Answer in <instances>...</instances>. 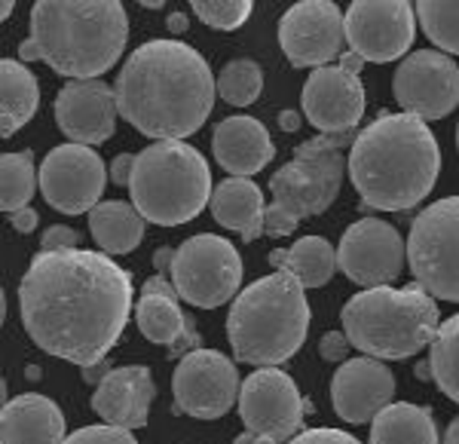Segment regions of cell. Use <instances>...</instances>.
Listing matches in <instances>:
<instances>
[{"label":"cell","mask_w":459,"mask_h":444,"mask_svg":"<svg viewBox=\"0 0 459 444\" xmlns=\"http://www.w3.org/2000/svg\"><path fill=\"white\" fill-rule=\"evenodd\" d=\"M28 337L56 359L105 361L132 313V279L105 251H37L19 283Z\"/></svg>","instance_id":"1"},{"label":"cell","mask_w":459,"mask_h":444,"mask_svg":"<svg viewBox=\"0 0 459 444\" xmlns=\"http://www.w3.org/2000/svg\"><path fill=\"white\" fill-rule=\"evenodd\" d=\"M117 108L129 126L157 142H181L209 120L218 80L181 40H147L117 77Z\"/></svg>","instance_id":"2"},{"label":"cell","mask_w":459,"mask_h":444,"mask_svg":"<svg viewBox=\"0 0 459 444\" xmlns=\"http://www.w3.org/2000/svg\"><path fill=\"white\" fill-rule=\"evenodd\" d=\"M441 147L432 129L411 114H383L355 135L346 160L355 194L368 209L407 212L432 194Z\"/></svg>","instance_id":"3"},{"label":"cell","mask_w":459,"mask_h":444,"mask_svg":"<svg viewBox=\"0 0 459 444\" xmlns=\"http://www.w3.org/2000/svg\"><path fill=\"white\" fill-rule=\"evenodd\" d=\"M129 40V16L117 0H40L19 62H47L71 80H99Z\"/></svg>","instance_id":"4"},{"label":"cell","mask_w":459,"mask_h":444,"mask_svg":"<svg viewBox=\"0 0 459 444\" xmlns=\"http://www.w3.org/2000/svg\"><path fill=\"white\" fill-rule=\"evenodd\" d=\"M291 273H270L233 298L227 337L246 365L276 368L303 346L309 331V303Z\"/></svg>","instance_id":"5"},{"label":"cell","mask_w":459,"mask_h":444,"mask_svg":"<svg viewBox=\"0 0 459 444\" xmlns=\"http://www.w3.org/2000/svg\"><path fill=\"white\" fill-rule=\"evenodd\" d=\"M340 322L355 350L380 361H402L432 346L441 313L432 294L411 283L404 288H365L346 300Z\"/></svg>","instance_id":"6"},{"label":"cell","mask_w":459,"mask_h":444,"mask_svg":"<svg viewBox=\"0 0 459 444\" xmlns=\"http://www.w3.org/2000/svg\"><path fill=\"white\" fill-rule=\"evenodd\" d=\"M129 194L132 205L151 224H187L212 203L214 190L209 162L194 144L153 142L142 153H135Z\"/></svg>","instance_id":"7"},{"label":"cell","mask_w":459,"mask_h":444,"mask_svg":"<svg viewBox=\"0 0 459 444\" xmlns=\"http://www.w3.org/2000/svg\"><path fill=\"white\" fill-rule=\"evenodd\" d=\"M355 135H316L294 147V157L270 178L273 203L264 212V233L273 239L298 231L303 218L331 209L346 175L343 147Z\"/></svg>","instance_id":"8"},{"label":"cell","mask_w":459,"mask_h":444,"mask_svg":"<svg viewBox=\"0 0 459 444\" xmlns=\"http://www.w3.org/2000/svg\"><path fill=\"white\" fill-rule=\"evenodd\" d=\"M407 261L432 298L459 303V196L438 199L417 214L407 236Z\"/></svg>","instance_id":"9"},{"label":"cell","mask_w":459,"mask_h":444,"mask_svg":"<svg viewBox=\"0 0 459 444\" xmlns=\"http://www.w3.org/2000/svg\"><path fill=\"white\" fill-rule=\"evenodd\" d=\"M172 283L178 298L199 309H214L236 298L242 283L239 248L224 236L199 233L175 248Z\"/></svg>","instance_id":"10"},{"label":"cell","mask_w":459,"mask_h":444,"mask_svg":"<svg viewBox=\"0 0 459 444\" xmlns=\"http://www.w3.org/2000/svg\"><path fill=\"white\" fill-rule=\"evenodd\" d=\"M417 25V10L404 0H355L343 13L350 53L374 65L395 62L411 53Z\"/></svg>","instance_id":"11"},{"label":"cell","mask_w":459,"mask_h":444,"mask_svg":"<svg viewBox=\"0 0 459 444\" xmlns=\"http://www.w3.org/2000/svg\"><path fill=\"white\" fill-rule=\"evenodd\" d=\"M309 411L313 405L300 396L294 377H288L279 368L251 371L239 389V417L246 429L279 444L300 435L303 417Z\"/></svg>","instance_id":"12"},{"label":"cell","mask_w":459,"mask_h":444,"mask_svg":"<svg viewBox=\"0 0 459 444\" xmlns=\"http://www.w3.org/2000/svg\"><path fill=\"white\" fill-rule=\"evenodd\" d=\"M110 172L99 151L86 144H58L40 162V194L62 214H83L101 203Z\"/></svg>","instance_id":"13"},{"label":"cell","mask_w":459,"mask_h":444,"mask_svg":"<svg viewBox=\"0 0 459 444\" xmlns=\"http://www.w3.org/2000/svg\"><path fill=\"white\" fill-rule=\"evenodd\" d=\"M239 371L218 350H194L181 355L172 377L175 405L196 420H218L239 398Z\"/></svg>","instance_id":"14"},{"label":"cell","mask_w":459,"mask_h":444,"mask_svg":"<svg viewBox=\"0 0 459 444\" xmlns=\"http://www.w3.org/2000/svg\"><path fill=\"white\" fill-rule=\"evenodd\" d=\"M402 114L420 120H441L459 105V65L435 49H417L402 58L392 80Z\"/></svg>","instance_id":"15"},{"label":"cell","mask_w":459,"mask_h":444,"mask_svg":"<svg viewBox=\"0 0 459 444\" xmlns=\"http://www.w3.org/2000/svg\"><path fill=\"white\" fill-rule=\"evenodd\" d=\"M407 242L392 224L380 218H361L343 233L337 248V264L346 279L365 288L392 285L404 270Z\"/></svg>","instance_id":"16"},{"label":"cell","mask_w":459,"mask_h":444,"mask_svg":"<svg viewBox=\"0 0 459 444\" xmlns=\"http://www.w3.org/2000/svg\"><path fill=\"white\" fill-rule=\"evenodd\" d=\"M279 43L294 68H328L343 56V13L328 0H303L279 19Z\"/></svg>","instance_id":"17"},{"label":"cell","mask_w":459,"mask_h":444,"mask_svg":"<svg viewBox=\"0 0 459 444\" xmlns=\"http://www.w3.org/2000/svg\"><path fill=\"white\" fill-rule=\"evenodd\" d=\"M303 117L322 135H352L365 114V86L361 77L343 65L318 68L303 83Z\"/></svg>","instance_id":"18"},{"label":"cell","mask_w":459,"mask_h":444,"mask_svg":"<svg viewBox=\"0 0 459 444\" xmlns=\"http://www.w3.org/2000/svg\"><path fill=\"white\" fill-rule=\"evenodd\" d=\"M117 92L105 80H68L56 95V123L74 144H105L117 129Z\"/></svg>","instance_id":"19"},{"label":"cell","mask_w":459,"mask_h":444,"mask_svg":"<svg viewBox=\"0 0 459 444\" xmlns=\"http://www.w3.org/2000/svg\"><path fill=\"white\" fill-rule=\"evenodd\" d=\"M392 396L395 377L371 355L346 359L331 377V405L346 423H371L377 414L392 405Z\"/></svg>","instance_id":"20"},{"label":"cell","mask_w":459,"mask_h":444,"mask_svg":"<svg viewBox=\"0 0 459 444\" xmlns=\"http://www.w3.org/2000/svg\"><path fill=\"white\" fill-rule=\"evenodd\" d=\"M153 396H157V387H153L151 368H110L108 377L92 392V411L110 426L142 429L147 423V414H151Z\"/></svg>","instance_id":"21"},{"label":"cell","mask_w":459,"mask_h":444,"mask_svg":"<svg viewBox=\"0 0 459 444\" xmlns=\"http://www.w3.org/2000/svg\"><path fill=\"white\" fill-rule=\"evenodd\" d=\"M212 151L218 166L230 172V178H248L257 175L261 169L276 157V147L261 120L248 114L227 117L214 126Z\"/></svg>","instance_id":"22"},{"label":"cell","mask_w":459,"mask_h":444,"mask_svg":"<svg viewBox=\"0 0 459 444\" xmlns=\"http://www.w3.org/2000/svg\"><path fill=\"white\" fill-rule=\"evenodd\" d=\"M178 300V294H142V300L135 303V322L151 344L169 346V355H187L203 350V337Z\"/></svg>","instance_id":"23"},{"label":"cell","mask_w":459,"mask_h":444,"mask_svg":"<svg viewBox=\"0 0 459 444\" xmlns=\"http://www.w3.org/2000/svg\"><path fill=\"white\" fill-rule=\"evenodd\" d=\"M4 444H62L65 414L47 396H16L4 402Z\"/></svg>","instance_id":"24"},{"label":"cell","mask_w":459,"mask_h":444,"mask_svg":"<svg viewBox=\"0 0 459 444\" xmlns=\"http://www.w3.org/2000/svg\"><path fill=\"white\" fill-rule=\"evenodd\" d=\"M209 209L221 227L239 233L246 242H255L264 233V190L251 178H224L214 187Z\"/></svg>","instance_id":"25"},{"label":"cell","mask_w":459,"mask_h":444,"mask_svg":"<svg viewBox=\"0 0 459 444\" xmlns=\"http://www.w3.org/2000/svg\"><path fill=\"white\" fill-rule=\"evenodd\" d=\"M89 233L105 255H129L144 239V218L132 203L105 199L89 212Z\"/></svg>","instance_id":"26"},{"label":"cell","mask_w":459,"mask_h":444,"mask_svg":"<svg viewBox=\"0 0 459 444\" xmlns=\"http://www.w3.org/2000/svg\"><path fill=\"white\" fill-rule=\"evenodd\" d=\"M270 264L279 273H291L303 288H322L337 270V248L325 236H303L291 248L270 251Z\"/></svg>","instance_id":"27"},{"label":"cell","mask_w":459,"mask_h":444,"mask_svg":"<svg viewBox=\"0 0 459 444\" xmlns=\"http://www.w3.org/2000/svg\"><path fill=\"white\" fill-rule=\"evenodd\" d=\"M0 126L4 138L16 135L40 108V86L37 77L25 68L19 58H4L0 62Z\"/></svg>","instance_id":"28"},{"label":"cell","mask_w":459,"mask_h":444,"mask_svg":"<svg viewBox=\"0 0 459 444\" xmlns=\"http://www.w3.org/2000/svg\"><path fill=\"white\" fill-rule=\"evenodd\" d=\"M371 444H441L432 411L423 405L392 402L371 420Z\"/></svg>","instance_id":"29"},{"label":"cell","mask_w":459,"mask_h":444,"mask_svg":"<svg viewBox=\"0 0 459 444\" xmlns=\"http://www.w3.org/2000/svg\"><path fill=\"white\" fill-rule=\"evenodd\" d=\"M37 184H40V169H34V153H4L0 160V205L4 212L28 209V199L34 196Z\"/></svg>","instance_id":"30"},{"label":"cell","mask_w":459,"mask_h":444,"mask_svg":"<svg viewBox=\"0 0 459 444\" xmlns=\"http://www.w3.org/2000/svg\"><path fill=\"white\" fill-rule=\"evenodd\" d=\"M429 368L438 389L459 405V313L441 322L438 335L429 346Z\"/></svg>","instance_id":"31"},{"label":"cell","mask_w":459,"mask_h":444,"mask_svg":"<svg viewBox=\"0 0 459 444\" xmlns=\"http://www.w3.org/2000/svg\"><path fill=\"white\" fill-rule=\"evenodd\" d=\"M264 92V71L255 58H233L218 74V95L233 108H248Z\"/></svg>","instance_id":"32"},{"label":"cell","mask_w":459,"mask_h":444,"mask_svg":"<svg viewBox=\"0 0 459 444\" xmlns=\"http://www.w3.org/2000/svg\"><path fill=\"white\" fill-rule=\"evenodd\" d=\"M413 10H417V22L429 40L444 56H459V4H450V0H420Z\"/></svg>","instance_id":"33"},{"label":"cell","mask_w":459,"mask_h":444,"mask_svg":"<svg viewBox=\"0 0 459 444\" xmlns=\"http://www.w3.org/2000/svg\"><path fill=\"white\" fill-rule=\"evenodd\" d=\"M194 16L218 31H233L251 16V0H196Z\"/></svg>","instance_id":"34"},{"label":"cell","mask_w":459,"mask_h":444,"mask_svg":"<svg viewBox=\"0 0 459 444\" xmlns=\"http://www.w3.org/2000/svg\"><path fill=\"white\" fill-rule=\"evenodd\" d=\"M62 444H138V441H135V435H132V429L101 423V426L77 429V432H71Z\"/></svg>","instance_id":"35"},{"label":"cell","mask_w":459,"mask_h":444,"mask_svg":"<svg viewBox=\"0 0 459 444\" xmlns=\"http://www.w3.org/2000/svg\"><path fill=\"white\" fill-rule=\"evenodd\" d=\"M288 444H361L359 439H352L350 432H343V429H307V432L294 435Z\"/></svg>","instance_id":"36"},{"label":"cell","mask_w":459,"mask_h":444,"mask_svg":"<svg viewBox=\"0 0 459 444\" xmlns=\"http://www.w3.org/2000/svg\"><path fill=\"white\" fill-rule=\"evenodd\" d=\"M352 344L350 337H346V331H328V335H322L318 340V355H322L325 361H346V355H350Z\"/></svg>","instance_id":"37"},{"label":"cell","mask_w":459,"mask_h":444,"mask_svg":"<svg viewBox=\"0 0 459 444\" xmlns=\"http://www.w3.org/2000/svg\"><path fill=\"white\" fill-rule=\"evenodd\" d=\"M80 246V233L74 227H65V224H56L43 233L40 239V251H68V248H77Z\"/></svg>","instance_id":"38"},{"label":"cell","mask_w":459,"mask_h":444,"mask_svg":"<svg viewBox=\"0 0 459 444\" xmlns=\"http://www.w3.org/2000/svg\"><path fill=\"white\" fill-rule=\"evenodd\" d=\"M132 172H135V153H120V157H114V162H110V181L117 187H123V184L129 187Z\"/></svg>","instance_id":"39"},{"label":"cell","mask_w":459,"mask_h":444,"mask_svg":"<svg viewBox=\"0 0 459 444\" xmlns=\"http://www.w3.org/2000/svg\"><path fill=\"white\" fill-rule=\"evenodd\" d=\"M10 224H13V231L16 233H31L34 227H37V212L28 205V209H19V212H13L10 214Z\"/></svg>","instance_id":"40"},{"label":"cell","mask_w":459,"mask_h":444,"mask_svg":"<svg viewBox=\"0 0 459 444\" xmlns=\"http://www.w3.org/2000/svg\"><path fill=\"white\" fill-rule=\"evenodd\" d=\"M172 264H175V248H157V255H153V270H157V276H172Z\"/></svg>","instance_id":"41"},{"label":"cell","mask_w":459,"mask_h":444,"mask_svg":"<svg viewBox=\"0 0 459 444\" xmlns=\"http://www.w3.org/2000/svg\"><path fill=\"white\" fill-rule=\"evenodd\" d=\"M108 371H110L108 361H95V365L83 368V380H86V383H101V380L108 377Z\"/></svg>","instance_id":"42"},{"label":"cell","mask_w":459,"mask_h":444,"mask_svg":"<svg viewBox=\"0 0 459 444\" xmlns=\"http://www.w3.org/2000/svg\"><path fill=\"white\" fill-rule=\"evenodd\" d=\"M279 129H282V132H298L300 129V114H298V110H282V114H279Z\"/></svg>","instance_id":"43"},{"label":"cell","mask_w":459,"mask_h":444,"mask_svg":"<svg viewBox=\"0 0 459 444\" xmlns=\"http://www.w3.org/2000/svg\"><path fill=\"white\" fill-rule=\"evenodd\" d=\"M337 65H343V68H346V71L359 74V71H361V65H365V62H361V58H359V56H355V53H343V56H340V58H337Z\"/></svg>","instance_id":"44"},{"label":"cell","mask_w":459,"mask_h":444,"mask_svg":"<svg viewBox=\"0 0 459 444\" xmlns=\"http://www.w3.org/2000/svg\"><path fill=\"white\" fill-rule=\"evenodd\" d=\"M233 444H279V441L266 439V435H257V432H246V435H239Z\"/></svg>","instance_id":"45"},{"label":"cell","mask_w":459,"mask_h":444,"mask_svg":"<svg viewBox=\"0 0 459 444\" xmlns=\"http://www.w3.org/2000/svg\"><path fill=\"white\" fill-rule=\"evenodd\" d=\"M169 28H172L175 34L187 31V16H184V13H172V16H169Z\"/></svg>","instance_id":"46"},{"label":"cell","mask_w":459,"mask_h":444,"mask_svg":"<svg viewBox=\"0 0 459 444\" xmlns=\"http://www.w3.org/2000/svg\"><path fill=\"white\" fill-rule=\"evenodd\" d=\"M444 444H459V417L447 426V432H444Z\"/></svg>","instance_id":"47"},{"label":"cell","mask_w":459,"mask_h":444,"mask_svg":"<svg viewBox=\"0 0 459 444\" xmlns=\"http://www.w3.org/2000/svg\"><path fill=\"white\" fill-rule=\"evenodd\" d=\"M0 16H4V19L13 16V0H4V4H0Z\"/></svg>","instance_id":"48"},{"label":"cell","mask_w":459,"mask_h":444,"mask_svg":"<svg viewBox=\"0 0 459 444\" xmlns=\"http://www.w3.org/2000/svg\"><path fill=\"white\" fill-rule=\"evenodd\" d=\"M144 6H147V10H160V0H144Z\"/></svg>","instance_id":"49"},{"label":"cell","mask_w":459,"mask_h":444,"mask_svg":"<svg viewBox=\"0 0 459 444\" xmlns=\"http://www.w3.org/2000/svg\"><path fill=\"white\" fill-rule=\"evenodd\" d=\"M456 144H459V129H456Z\"/></svg>","instance_id":"50"}]
</instances>
